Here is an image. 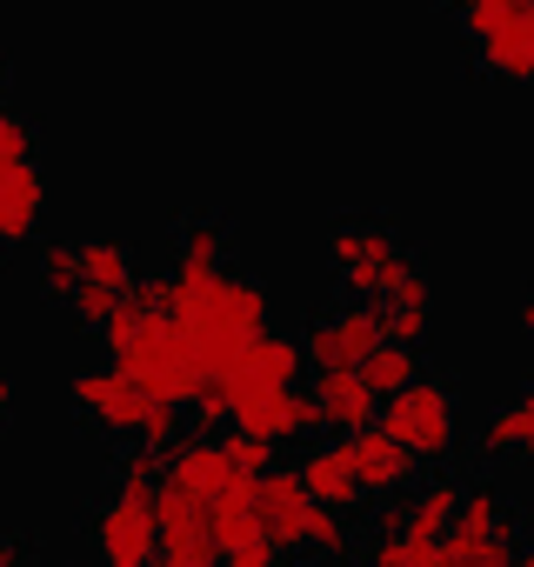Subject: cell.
<instances>
[{"label":"cell","mask_w":534,"mask_h":567,"mask_svg":"<svg viewBox=\"0 0 534 567\" xmlns=\"http://www.w3.org/2000/svg\"><path fill=\"white\" fill-rule=\"evenodd\" d=\"M101 341H107V368H121L127 381H141V388L161 394V401H181V408H187L194 388L207 381V368H201L187 328L167 315V280H134L127 301L107 315Z\"/></svg>","instance_id":"1"},{"label":"cell","mask_w":534,"mask_h":567,"mask_svg":"<svg viewBox=\"0 0 534 567\" xmlns=\"http://www.w3.org/2000/svg\"><path fill=\"white\" fill-rule=\"evenodd\" d=\"M167 315L187 328L194 354L207 374H227V361L275 328V295L260 288L254 274H234V267H214L207 280H167Z\"/></svg>","instance_id":"2"},{"label":"cell","mask_w":534,"mask_h":567,"mask_svg":"<svg viewBox=\"0 0 534 567\" xmlns=\"http://www.w3.org/2000/svg\"><path fill=\"white\" fill-rule=\"evenodd\" d=\"M74 408H81L101 434L141 441V447H174V434H181V401L147 394V388L127 381L121 368H88V374H74Z\"/></svg>","instance_id":"3"},{"label":"cell","mask_w":534,"mask_h":567,"mask_svg":"<svg viewBox=\"0 0 534 567\" xmlns=\"http://www.w3.org/2000/svg\"><path fill=\"white\" fill-rule=\"evenodd\" d=\"M328 267H335V280L355 295V301H388L401 280L414 274V254L401 247V234L388 227V220H374V214H361V220H341L335 234H328Z\"/></svg>","instance_id":"4"},{"label":"cell","mask_w":534,"mask_h":567,"mask_svg":"<svg viewBox=\"0 0 534 567\" xmlns=\"http://www.w3.org/2000/svg\"><path fill=\"white\" fill-rule=\"evenodd\" d=\"M381 427L421 461V467H441L454 447H461V401H454V388L448 381H434V374H414L401 394H388L381 401Z\"/></svg>","instance_id":"5"},{"label":"cell","mask_w":534,"mask_h":567,"mask_svg":"<svg viewBox=\"0 0 534 567\" xmlns=\"http://www.w3.org/2000/svg\"><path fill=\"white\" fill-rule=\"evenodd\" d=\"M514 540H521V520H514L507 494H501L494 481H468V487H461V514H454V527L441 534V547H448L454 560L501 567V560L514 554Z\"/></svg>","instance_id":"6"},{"label":"cell","mask_w":534,"mask_h":567,"mask_svg":"<svg viewBox=\"0 0 534 567\" xmlns=\"http://www.w3.org/2000/svg\"><path fill=\"white\" fill-rule=\"evenodd\" d=\"M88 547L94 567H154L161 554V514L141 494H107L88 520Z\"/></svg>","instance_id":"7"},{"label":"cell","mask_w":534,"mask_h":567,"mask_svg":"<svg viewBox=\"0 0 534 567\" xmlns=\"http://www.w3.org/2000/svg\"><path fill=\"white\" fill-rule=\"evenodd\" d=\"M254 474H247V461L234 454V441L220 434V441H174L167 447V474H161V494H181V501H194V507H214L220 494H234V487H247Z\"/></svg>","instance_id":"8"},{"label":"cell","mask_w":534,"mask_h":567,"mask_svg":"<svg viewBox=\"0 0 534 567\" xmlns=\"http://www.w3.org/2000/svg\"><path fill=\"white\" fill-rule=\"evenodd\" d=\"M381 341H388V328H381V308L348 295L341 308L315 315V328L301 334V354H308V368H315V374H328V368H361V361H368Z\"/></svg>","instance_id":"9"},{"label":"cell","mask_w":534,"mask_h":567,"mask_svg":"<svg viewBox=\"0 0 534 567\" xmlns=\"http://www.w3.org/2000/svg\"><path fill=\"white\" fill-rule=\"evenodd\" d=\"M234 427L254 434V441H301V434H321V414H315V394L301 381L288 388H260V394H240L234 401Z\"/></svg>","instance_id":"10"},{"label":"cell","mask_w":534,"mask_h":567,"mask_svg":"<svg viewBox=\"0 0 534 567\" xmlns=\"http://www.w3.org/2000/svg\"><path fill=\"white\" fill-rule=\"evenodd\" d=\"M254 514H260V534L281 554H301L308 520H315V494L301 487L295 467H267V474H254Z\"/></svg>","instance_id":"11"},{"label":"cell","mask_w":534,"mask_h":567,"mask_svg":"<svg viewBox=\"0 0 534 567\" xmlns=\"http://www.w3.org/2000/svg\"><path fill=\"white\" fill-rule=\"evenodd\" d=\"M461 487H468V481L434 474V481H421V487H408V494H388V507H381V534L441 540V534L454 527V514H461Z\"/></svg>","instance_id":"12"},{"label":"cell","mask_w":534,"mask_h":567,"mask_svg":"<svg viewBox=\"0 0 534 567\" xmlns=\"http://www.w3.org/2000/svg\"><path fill=\"white\" fill-rule=\"evenodd\" d=\"M301 368H308V354H301V341L295 334H281V328H267V334H254L234 361H227V394L240 401V394H260V388H288V381H301Z\"/></svg>","instance_id":"13"},{"label":"cell","mask_w":534,"mask_h":567,"mask_svg":"<svg viewBox=\"0 0 534 567\" xmlns=\"http://www.w3.org/2000/svg\"><path fill=\"white\" fill-rule=\"evenodd\" d=\"M348 441V461H355V481H361V494L368 501H388V494H408L414 487V474H421V461L374 421V427H361V434H341Z\"/></svg>","instance_id":"14"},{"label":"cell","mask_w":534,"mask_h":567,"mask_svg":"<svg viewBox=\"0 0 534 567\" xmlns=\"http://www.w3.org/2000/svg\"><path fill=\"white\" fill-rule=\"evenodd\" d=\"M154 514H161V554H154V567H220L207 507H194L181 494H154Z\"/></svg>","instance_id":"15"},{"label":"cell","mask_w":534,"mask_h":567,"mask_svg":"<svg viewBox=\"0 0 534 567\" xmlns=\"http://www.w3.org/2000/svg\"><path fill=\"white\" fill-rule=\"evenodd\" d=\"M315 414H321V434H361L381 421V394L361 381V368H328L315 374Z\"/></svg>","instance_id":"16"},{"label":"cell","mask_w":534,"mask_h":567,"mask_svg":"<svg viewBox=\"0 0 534 567\" xmlns=\"http://www.w3.org/2000/svg\"><path fill=\"white\" fill-rule=\"evenodd\" d=\"M295 474H301V487L315 494V507H341V514L368 507V494H361V481H355V461H348V441H315Z\"/></svg>","instance_id":"17"},{"label":"cell","mask_w":534,"mask_h":567,"mask_svg":"<svg viewBox=\"0 0 534 567\" xmlns=\"http://www.w3.org/2000/svg\"><path fill=\"white\" fill-rule=\"evenodd\" d=\"M468 48H474L481 74H494V81H507V87H527V81H534V14H527V8L507 14L501 28H487V34L468 41Z\"/></svg>","instance_id":"18"},{"label":"cell","mask_w":534,"mask_h":567,"mask_svg":"<svg viewBox=\"0 0 534 567\" xmlns=\"http://www.w3.org/2000/svg\"><path fill=\"white\" fill-rule=\"evenodd\" d=\"M41 214H48V181H41V167H34V161L0 167V247L34 240Z\"/></svg>","instance_id":"19"},{"label":"cell","mask_w":534,"mask_h":567,"mask_svg":"<svg viewBox=\"0 0 534 567\" xmlns=\"http://www.w3.org/2000/svg\"><path fill=\"white\" fill-rule=\"evenodd\" d=\"M381 328H388V341H408V348L428 341V328H434V288H428V274H421V267H414L401 288L381 301Z\"/></svg>","instance_id":"20"},{"label":"cell","mask_w":534,"mask_h":567,"mask_svg":"<svg viewBox=\"0 0 534 567\" xmlns=\"http://www.w3.org/2000/svg\"><path fill=\"white\" fill-rule=\"evenodd\" d=\"M214 267H227V227L214 214H194L174 240V274L167 280H207Z\"/></svg>","instance_id":"21"},{"label":"cell","mask_w":534,"mask_h":567,"mask_svg":"<svg viewBox=\"0 0 534 567\" xmlns=\"http://www.w3.org/2000/svg\"><path fill=\"white\" fill-rule=\"evenodd\" d=\"M481 447H487L494 461H534V381L481 427Z\"/></svg>","instance_id":"22"},{"label":"cell","mask_w":534,"mask_h":567,"mask_svg":"<svg viewBox=\"0 0 534 567\" xmlns=\"http://www.w3.org/2000/svg\"><path fill=\"white\" fill-rule=\"evenodd\" d=\"M207 527H214L220 560H227V554H240V547H254V540H267V534H260V514H254V481H247V487H234V494H220V501L207 507Z\"/></svg>","instance_id":"23"},{"label":"cell","mask_w":534,"mask_h":567,"mask_svg":"<svg viewBox=\"0 0 534 567\" xmlns=\"http://www.w3.org/2000/svg\"><path fill=\"white\" fill-rule=\"evenodd\" d=\"M368 567H474V560H454L441 540H414V534H381V527H374Z\"/></svg>","instance_id":"24"},{"label":"cell","mask_w":534,"mask_h":567,"mask_svg":"<svg viewBox=\"0 0 534 567\" xmlns=\"http://www.w3.org/2000/svg\"><path fill=\"white\" fill-rule=\"evenodd\" d=\"M134 254L121 240H81V288H107V295H127L134 288Z\"/></svg>","instance_id":"25"},{"label":"cell","mask_w":534,"mask_h":567,"mask_svg":"<svg viewBox=\"0 0 534 567\" xmlns=\"http://www.w3.org/2000/svg\"><path fill=\"white\" fill-rule=\"evenodd\" d=\"M301 554H308V560H321V567H348V560H355V520H348L341 507H315Z\"/></svg>","instance_id":"26"},{"label":"cell","mask_w":534,"mask_h":567,"mask_svg":"<svg viewBox=\"0 0 534 567\" xmlns=\"http://www.w3.org/2000/svg\"><path fill=\"white\" fill-rule=\"evenodd\" d=\"M414 374H421V348H408V341H381V348L361 361V381H368L381 401H388V394H401Z\"/></svg>","instance_id":"27"},{"label":"cell","mask_w":534,"mask_h":567,"mask_svg":"<svg viewBox=\"0 0 534 567\" xmlns=\"http://www.w3.org/2000/svg\"><path fill=\"white\" fill-rule=\"evenodd\" d=\"M161 474H167V447H141V441H127V454H121V467H114V494H141V501H154V494H161Z\"/></svg>","instance_id":"28"},{"label":"cell","mask_w":534,"mask_h":567,"mask_svg":"<svg viewBox=\"0 0 534 567\" xmlns=\"http://www.w3.org/2000/svg\"><path fill=\"white\" fill-rule=\"evenodd\" d=\"M34 274H41V295L68 301V295L81 288V240H48L41 260H34Z\"/></svg>","instance_id":"29"},{"label":"cell","mask_w":534,"mask_h":567,"mask_svg":"<svg viewBox=\"0 0 534 567\" xmlns=\"http://www.w3.org/2000/svg\"><path fill=\"white\" fill-rule=\"evenodd\" d=\"M527 0H448V14H454V28L468 34V41H481L487 28H501L507 14H521Z\"/></svg>","instance_id":"30"},{"label":"cell","mask_w":534,"mask_h":567,"mask_svg":"<svg viewBox=\"0 0 534 567\" xmlns=\"http://www.w3.org/2000/svg\"><path fill=\"white\" fill-rule=\"evenodd\" d=\"M21 161H34V127L14 107H0V167H21Z\"/></svg>","instance_id":"31"},{"label":"cell","mask_w":534,"mask_h":567,"mask_svg":"<svg viewBox=\"0 0 534 567\" xmlns=\"http://www.w3.org/2000/svg\"><path fill=\"white\" fill-rule=\"evenodd\" d=\"M227 567H281V547H275V540H254V547L227 554Z\"/></svg>","instance_id":"32"},{"label":"cell","mask_w":534,"mask_h":567,"mask_svg":"<svg viewBox=\"0 0 534 567\" xmlns=\"http://www.w3.org/2000/svg\"><path fill=\"white\" fill-rule=\"evenodd\" d=\"M0 567H34V540L28 534H0Z\"/></svg>","instance_id":"33"},{"label":"cell","mask_w":534,"mask_h":567,"mask_svg":"<svg viewBox=\"0 0 534 567\" xmlns=\"http://www.w3.org/2000/svg\"><path fill=\"white\" fill-rule=\"evenodd\" d=\"M8 414H14V381L0 374V434H8Z\"/></svg>","instance_id":"34"},{"label":"cell","mask_w":534,"mask_h":567,"mask_svg":"<svg viewBox=\"0 0 534 567\" xmlns=\"http://www.w3.org/2000/svg\"><path fill=\"white\" fill-rule=\"evenodd\" d=\"M501 567H534V547H514V554H507Z\"/></svg>","instance_id":"35"},{"label":"cell","mask_w":534,"mask_h":567,"mask_svg":"<svg viewBox=\"0 0 534 567\" xmlns=\"http://www.w3.org/2000/svg\"><path fill=\"white\" fill-rule=\"evenodd\" d=\"M521 328H527V334H534V295H527V301H521Z\"/></svg>","instance_id":"36"},{"label":"cell","mask_w":534,"mask_h":567,"mask_svg":"<svg viewBox=\"0 0 534 567\" xmlns=\"http://www.w3.org/2000/svg\"><path fill=\"white\" fill-rule=\"evenodd\" d=\"M527 14H534V0H527Z\"/></svg>","instance_id":"37"}]
</instances>
